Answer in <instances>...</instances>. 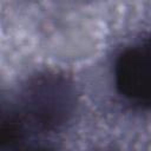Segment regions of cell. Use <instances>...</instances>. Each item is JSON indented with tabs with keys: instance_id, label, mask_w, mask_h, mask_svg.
<instances>
[{
	"instance_id": "6da1fadb",
	"label": "cell",
	"mask_w": 151,
	"mask_h": 151,
	"mask_svg": "<svg viewBox=\"0 0 151 151\" xmlns=\"http://www.w3.org/2000/svg\"><path fill=\"white\" fill-rule=\"evenodd\" d=\"M76 88L61 73L46 71L28 78L7 107H2L0 136L32 137L61 129L76 110Z\"/></svg>"
},
{
	"instance_id": "7a4b0ae2",
	"label": "cell",
	"mask_w": 151,
	"mask_h": 151,
	"mask_svg": "<svg viewBox=\"0 0 151 151\" xmlns=\"http://www.w3.org/2000/svg\"><path fill=\"white\" fill-rule=\"evenodd\" d=\"M114 85L129 103L151 107V38L122 51L114 63Z\"/></svg>"
}]
</instances>
